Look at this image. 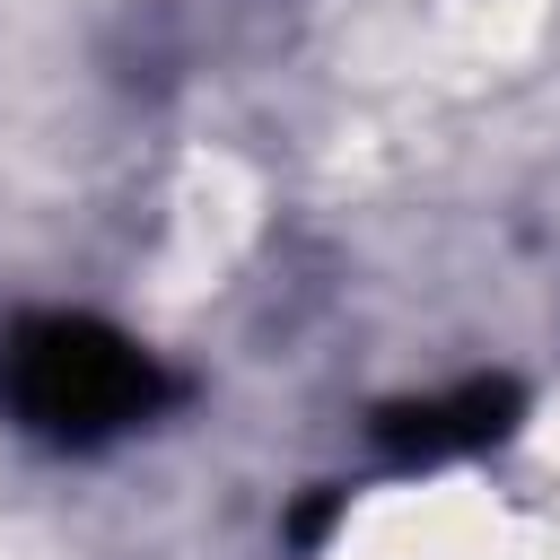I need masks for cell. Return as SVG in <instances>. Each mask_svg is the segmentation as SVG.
Here are the masks:
<instances>
[{"instance_id":"obj_1","label":"cell","mask_w":560,"mask_h":560,"mask_svg":"<svg viewBox=\"0 0 560 560\" xmlns=\"http://www.w3.org/2000/svg\"><path fill=\"white\" fill-rule=\"evenodd\" d=\"M184 385L158 368V350H140L131 332L70 315V306H35L18 324H0V420L35 446L88 455L114 446L131 429H149Z\"/></svg>"},{"instance_id":"obj_2","label":"cell","mask_w":560,"mask_h":560,"mask_svg":"<svg viewBox=\"0 0 560 560\" xmlns=\"http://www.w3.org/2000/svg\"><path fill=\"white\" fill-rule=\"evenodd\" d=\"M516 420V385L508 376H464L446 394H411V402H385L368 420L376 455L385 464H446V455H481L499 446Z\"/></svg>"}]
</instances>
